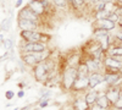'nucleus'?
<instances>
[{
    "label": "nucleus",
    "mask_w": 122,
    "mask_h": 110,
    "mask_svg": "<svg viewBox=\"0 0 122 110\" xmlns=\"http://www.w3.org/2000/svg\"><path fill=\"white\" fill-rule=\"evenodd\" d=\"M53 5L55 10H59V11H67L71 9L66 0H53Z\"/></svg>",
    "instance_id": "obj_19"
},
{
    "label": "nucleus",
    "mask_w": 122,
    "mask_h": 110,
    "mask_svg": "<svg viewBox=\"0 0 122 110\" xmlns=\"http://www.w3.org/2000/svg\"><path fill=\"white\" fill-rule=\"evenodd\" d=\"M106 9V3L103 1V0H99L98 3H95L93 6L90 7V10L93 11V14H97V12H100V11H104Z\"/></svg>",
    "instance_id": "obj_23"
},
{
    "label": "nucleus",
    "mask_w": 122,
    "mask_h": 110,
    "mask_svg": "<svg viewBox=\"0 0 122 110\" xmlns=\"http://www.w3.org/2000/svg\"><path fill=\"white\" fill-rule=\"evenodd\" d=\"M95 104H98L99 106L104 108V109H111V106H112V105H111V103H110V100L107 99L105 92H99L98 93V98H97Z\"/></svg>",
    "instance_id": "obj_16"
},
{
    "label": "nucleus",
    "mask_w": 122,
    "mask_h": 110,
    "mask_svg": "<svg viewBox=\"0 0 122 110\" xmlns=\"http://www.w3.org/2000/svg\"><path fill=\"white\" fill-rule=\"evenodd\" d=\"M114 43H121L122 42V28L121 27H116V29L114 31Z\"/></svg>",
    "instance_id": "obj_26"
},
{
    "label": "nucleus",
    "mask_w": 122,
    "mask_h": 110,
    "mask_svg": "<svg viewBox=\"0 0 122 110\" xmlns=\"http://www.w3.org/2000/svg\"><path fill=\"white\" fill-rule=\"evenodd\" d=\"M111 109H122V97H120V98L117 99V100L112 104Z\"/></svg>",
    "instance_id": "obj_28"
},
{
    "label": "nucleus",
    "mask_w": 122,
    "mask_h": 110,
    "mask_svg": "<svg viewBox=\"0 0 122 110\" xmlns=\"http://www.w3.org/2000/svg\"><path fill=\"white\" fill-rule=\"evenodd\" d=\"M116 27V23L110 21L109 18H98L93 21V28H103L107 32H114Z\"/></svg>",
    "instance_id": "obj_9"
},
{
    "label": "nucleus",
    "mask_w": 122,
    "mask_h": 110,
    "mask_svg": "<svg viewBox=\"0 0 122 110\" xmlns=\"http://www.w3.org/2000/svg\"><path fill=\"white\" fill-rule=\"evenodd\" d=\"M116 26H117V27H121V28H122V16H120V18H118V21H117Z\"/></svg>",
    "instance_id": "obj_36"
},
{
    "label": "nucleus",
    "mask_w": 122,
    "mask_h": 110,
    "mask_svg": "<svg viewBox=\"0 0 122 110\" xmlns=\"http://www.w3.org/2000/svg\"><path fill=\"white\" fill-rule=\"evenodd\" d=\"M77 73H78V77H88L89 76L88 67H87L86 63L83 61V59L81 60V63L77 66Z\"/></svg>",
    "instance_id": "obj_21"
},
{
    "label": "nucleus",
    "mask_w": 122,
    "mask_h": 110,
    "mask_svg": "<svg viewBox=\"0 0 122 110\" xmlns=\"http://www.w3.org/2000/svg\"><path fill=\"white\" fill-rule=\"evenodd\" d=\"M88 79H89L88 89H97L100 84H104V83H105V75H104V71L90 73L89 77H88Z\"/></svg>",
    "instance_id": "obj_7"
},
{
    "label": "nucleus",
    "mask_w": 122,
    "mask_h": 110,
    "mask_svg": "<svg viewBox=\"0 0 122 110\" xmlns=\"http://www.w3.org/2000/svg\"><path fill=\"white\" fill-rule=\"evenodd\" d=\"M66 1L68 3V5H70V7L72 6V4H73V0H66Z\"/></svg>",
    "instance_id": "obj_38"
},
{
    "label": "nucleus",
    "mask_w": 122,
    "mask_h": 110,
    "mask_svg": "<svg viewBox=\"0 0 122 110\" xmlns=\"http://www.w3.org/2000/svg\"><path fill=\"white\" fill-rule=\"evenodd\" d=\"M103 64H104V68L107 70H115V71H121L122 70V61L112 56L105 55V58L103 59Z\"/></svg>",
    "instance_id": "obj_10"
},
{
    "label": "nucleus",
    "mask_w": 122,
    "mask_h": 110,
    "mask_svg": "<svg viewBox=\"0 0 122 110\" xmlns=\"http://www.w3.org/2000/svg\"><path fill=\"white\" fill-rule=\"evenodd\" d=\"M87 7L86 0H73V4L71 6V9L76 10V11H81V10H84Z\"/></svg>",
    "instance_id": "obj_24"
},
{
    "label": "nucleus",
    "mask_w": 122,
    "mask_h": 110,
    "mask_svg": "<svg viewBox=\"0 0 122 110\" xmlns=\"http://www.w3.org/2000/svg\"><path fill=\"white\" fill-rule=\"evenodd\" d=\"M89 108L90 106L86 103L83 97H77L72 102V109H76V110H89Z\"/></svg>",
    "instance_id": "obj_17"
},
{
    "label": "nucleus",
    "mask_w": 122,
    "mask_h": 110,
    "mask_svg": "<svg viewBox=\"0 0 122 110\" xmlns=\"http://www.w3.org/2000/svg\"><path fill=\"white\" fill-rule=\"evenodd\" d=\"M77 77H78L77 67L64 65L62 71H61V83H60L64 92H70L72 89V86L77 79Z\"/></svg>",
    "instance_id": "obj_1"
},
{
    "label": "nucleus",
    "mask_w": 122,
    "mask_h": 110,
    "mask_svg": "<svg viewBox=\"0 0 122 110\" xmlns=\"http://www.w3.org/2000/svg\"><path fill=\"white\" fill-rule=\"evenodd\" d=\"M42 26L40 23L28 21V20H18L17 18V27L20 31H42Z\"/></svg>",
    "instance_id": "obj_8"
},
{
    "label": "nucleus",
    "mask_w": 122,
    "mask_h": 110,
    "mask_svg": "<svg viewBox=\"0 0 122 110\" xmlns=\"http://www.w3.org/2000/svg\"><path fill=\"white\" fill-rule=\"evenodd\" d=\"M89 77V76H88ZM88 77H77V79L75 81L72 89L70 92H75V93H81V92H86L89 86V79Z\"/></svg>",
    "instance_id": "obj_11"
},
{
    "label": "nucleus",
    "mask_w": 122,
    "mask_h": 110,
    "mask_svg": "<svg viewBox=\"0 0 122 110\" xmlns=\"http://www.w3.org/2000/svg\"><path fill=\"white\" fill-rule=\"evenodd\" d=\"M49 45L48 43L43 42H25L20 39L18 43V53H39V52H44L48 50Z\"/></svg>",
    "instance_id": "obj_3"
},
{
    "label": "nucleus",
    "mask_w": 122,
    "mask_h": 110,
    "mask_svg": "<svg viewBox=\"0 0 122 110\" xmlns=\"http://www.w3.org/2000/svg\"><path fill=\"white\" fill-rule=\"evenodd\" d=\"M105 55L106 56H122V47L118 45L117 43H112L106 50Z\"/></svg>",
    "instance_id": "obj_18"
},
{
    "label": "nucleus",
    "mask_w": 122,
    "mask_h": 110,
    "mask_svg": "<svg viewBox=\"0 0 122 110\" xmlns=\"http://www.w3.org/2000/svg\"><path fill=\"white\" fill-rule=\"evenodd\" d=\"M1 45L5 48L6 52H11L15 49V39L14 37H6L4 39V42L1 43Z\"/></svg>",
    "instance_id": "obj_22"
},
{
    "label": "nucleus",
    "mask_w": 122,
    "mask_h": 110,
    "mask_svg": "<svg viewBox=\"0 0 122 110\" xmlns=\"http://www.w3.org/2000/svg\"><path fill=\"white\" fill-rule=\"evenodd\" d=\"M27 5L32 9L37 15H39L40 17H44L45 15L49 14V11L44 7V5L42 4V1H40V0H29Z\"/></svg>",
    "instance_id": "obj_12"
},
{
    "label": "nucleus",
    "mask_w": 122,
    "mask_h": 110,
    "mask_svg": "<svg viewBox=\"0 0 122 110\" xmlns=\"http://www.w3.org/2000/svg\"><path fill=\"white\" fill-rule=\"evenodd\" d=\"M82 59H83V61L86 63V65H87V67H88L89 75H90V73H94V72L104 71V64H103V60H98V59H93V58H88V56H84L83 54H82Z\"/></svg>",
    "instance_id": "obj_6"
},
{
    "label": "nucleus",
    "mask_w": 122,
    "mask_h": 110,
    "mask_svg": "<svg viewBox=\"0 0 122 110\" xmlns=\"http://www.w3.org/2000/svg\"><path fill=\"white\" fill-rule=\"evenodd\" d=\"M89 110H111V109H104V108L99 106L98 104H94V105H92V106L89 108Z\"/></svg>",
    "instance_id": "obj_31"
},
{
    "label": "nucleus",
    "mask_w": 122,
    "mask_h": 110,
    "mask_svg": "<svg viewBox=\"0 0 122 110\" xmlns=\"http://www.w3.org/2000/svg\"><path fill=\"white\" fill-rule=\"evenodd\" d=\"M107 33H110V32L105 31V29H103V28H93L92 36H93V38H94V39H97V38L103 37V36H105V34H107Z\"/></svg>",
    "instance_id": "obj_25"
},
{
    "label": "nucleus",
    "mask_w": 122,
    "mask_h": 110,
    "mask_svg": "<svg viewBox=\"0 0 122 110\" xmlns=\"http://www.w3.org/2000/svg\"><path fill=\"white\" fill-rule=\"evenodd\" d=\"M97 41H98V43L101 45V48H103L105 50V53H106V50L110 48V45L114 43V34H112V32H110V33H107V34H105L103 37L97 38Z\"/></svg>",
    "instance_id": "obj_14"
},
{
    "label": "nucleus",
    "mask_w": 122,
    "mask_h": 110,
    "mask_svg": "<svg viewBox=\"0 0 122 110\" xmlns=\"http://www.w3.org/2000/svg\"><path fill=\"white\" fill-rule=\"evenodd\" d=\"M14 110H20V108H15V109H14Z\"/></svg>",
    "instance_id": "obj_41"
},
{
    "label": "nucleus",
    "mask_w": 122,
    "mask_h": 110,
    "mask_svg": "<svg viewBox=\"0 0 122 110\" xmlns=\"http://www.w3.org/2000/svg\"><path fill=\"white\" fill-rule=\"evenodd\" d=\"M114 3H117V4H122V0H112Z\"/></svg>",
    "instance_id": "obj_39"
},
{
    "label": "nucleus",
    "mask_w": 122,
    "mask_h": 110,
    "mask_svg": "<svg viewBox=\"0 0 122 110\" xmlns=\"http://www.w3.org/2000/svg\"><path fill=\"white\" fill-rule=\"evenodd\" d=\"M105 94H106L107 99L110 100L111 105H112V104L117 100V99L121 97V95H120V87H116V86H112V87H106Z\"/></svg>",
    "instance_id": "obj_13"
},
{
    "label": "nucleus",
    "mask_w": 122,
    "mask_h": 110,
    "mask_svg": "<svg viewBox=\"0 0 122 110\" xmlns=\"http://www.w3.org/2000/svg\"><path fill=\"white\" fill-rule=\"evenodd\" d=\"M72 110H76V109H72Z\"/></svg>",
    "instance_id": "obj_43"
},
{
    "label": "nucleus",
    "mask_w": 122,
    "mask_h": 110,
    "mask_svg": "<svg viewBox=\"0 0 122 110\" xmlns=\"http://www.w3.org/2000/svg\"><path fill=\"white\" fill-rule=\"evenodd\" d=\"M20 39L25 42H43L49 43L50 36L43 31H20Z\"/></svg>",
    "instance_id": "obj_4"
},
{
    "label": "nucleus",
    "mask_w": 122,
    "mask_h": 110,
    "mask_svg": "<svg viewBox=\"0 0 122 110\" xmlns=\"http://www.w3.org/2000/svg\"><path fill=\"white\" fill-rule=\"evenodd\" d=\"M23 5V0H16V3H15V7L16 9H21Z\"/></svg>",
    "instance_id": "obj_33"
},
{
    "label": "nucleus",
    "mask_w": 122,
    "mask_h": 110,
    "mask_svg": "<svg viewBox=\"0 0 122 110\" xmlns=\"http://www.w3.org/2000/svg\"><path fill=\"white\" fill-rule=\"evenodd\" d=\"M82 50H83V55L88 58H93L98 60H103L105 58V50L94 38H92L90 41L86 43V45H83Z\"/></svg>",
    "instance_id": "obj_2"
},
{
    "label": "nucleus",
    "mask_w": 122,
    "mask_h": 110,
    "mask_svg": "<svg viewBox=\"0 0 122 110\" xmlns=\"http://www.w3.org/2000/svg\"><path fill=\"white\" fill-rule=\"evenodd\" d=\"M32 104H27L26 106H23V108H21V109H20V110H30V109H32Z\"/></svg>",
    "instance_id": "obj_35"
},
{
    "label": "nucleus",
    "mask_w": 122,
    "mask_h": 110,
    "mask_svg": "<svg viewBox=\"0 0 122 110\" xmlns=\"http://www.w3.org/2000/svg\"><path fill=\"white\" fill-rule=\"evenodd\" d=\"M98 93H99V91H97V89H87V91L84 92L83 98H84L86 103H87L89 106H92V105L95 104L97 98H98Z\"/></svg>",
    "instance_id": "obj_15"
},
{
    "label": "nucleus",
    "mask_w": 122,
    "mask_h": 110,
    "mask_svg": "<svg viewBox=\"0 0 122 110\" xmlns=\"http://www.w3.org/2000/svg\"><path fill=\"white\" fill-rule=\"evenodd\" d=\"M17 87H18L20 89H23V88H25V83H23V82H18Z\"/></svg>",
    "instance_id": "obj_37"
},
{
    "label": "nucleus",
    "mask_w": 122,
    "mask_h": 110,
    "mask_svg": "<svg viewBox=\"0 0 122 110\" xmlns=\"http://www.w3.org/2000/svg\"><path fill=\"white\" fill-rule=\"evenodd\" d=\"M112 110H122V109H112Z\"/></svg>",
    "instance_id": "obj_42"
},
{
    "label": "nucleus",
    "mask_w": 122,
    "mask_h": 110,
    "mask_svg": "<svg viewBox=\"0 0 122 110\" xmlns=\"http://www.w3.org/2000/svg\"><path fill=\"white\" fill-rule=\"evenodd\" d=\"M11 21L12 18L11 16H6L4 20H1V22H0V32H9L10 29H11Z\"/></svg>",
    "instance_id": "obj_20"
},
{
    "label": "nucleus",
    "mask_w": 122,
    "mask_h": 110,
    "mask_svg": "<svg viewBox=\"0 0 122 110\" xmlns=\"http://www.w3.org/2000/svg\"><path fill=\"white\" fill-rule=\"evenodd\" d=\"M16 97L18 99H22L25 97V89H18V92L16 93Z\"/></svg>",
    "instance_id": "obj_32"
},
{
    "label": "nucleus",
    "mask_w": 122,
    "mask_h": 110,
    "mask_svg": "<svg viewBox=\"0 0 122 110\" xmlns=\"http://www.w3.org/2000/svg\"><path fill=\"white\" fill-rule=\"evenodd\" d=\"M49 100H50V99H46V100H42V102H39V103H38L39 109H44V108H46V106L49 105Z\"/></svg>",
    "instance_id": "obj_30"
},
{
    "label": "nucleus",
    "mask_w": 122,
    "mask_h": 110,
    "mask_svg": "<svg viewBox=\"0 0 122 110\" xmlns=\"http://www.w3.org/2000/svg\"><path fill=\"white\" fill-rule=\"evenodd\" d=\"M98 1H99V0H88V7L90 9L92 6H93L95 3H98Z\"/></svg>",
    "instance_id": "obj_34"
},
{
    "label": "nucleus",
    "mask_w": 122,
    "mask_h": 110,
    "mask_svg": "<svg viewBox=\"0 0 122 110\" xmlns=\"http://www.w3.org/2000/svg\"><path fill=\"white\" fill-rule=\"evenodd\" d=\"M110 21H112V22H115V23H117V21H118V18H120V15L117 14V12H115V11H112V12H110V15H109V17H107Z\"/></svg>",
    "instance_id": "obj_27"
},
{
    "label": "nucleus",
    "mask_w": 122,
    "mask_h": 110,
    "mask_svg": "<svg viewBox=\"0 0 122 110\" xmlns=\"http://www.w3.org/2000/svg\"><path fill=\"white\" fill-rule=\"evenodd\" d=\"M15 97V92L14 91H11V89H10V91H6L5 92V98L7 99V100H11V99Z\"/></svg>",
    "instance_id": "obj_29"
},
{
    "label": "nucleus",
    "mask_w": 122,
    "mask_h": 110,
    "mask_svg": "<svg viewBox=\"0 0 122 110\" xmlns=\"http://www.w3.org/2000/svg\"><path fill=\"white\" fill-rule=\"evenodd\" d=\"M120 95H121V97H122V86H121V87H120Z\"/></svg>",
    "instance_id": "obj_40"
},
{
    "label": "nucleus",
    "mask_w": 122,
    "mask_h": 110,
    "mask_svg": "<svg viewBox=\"0 0 122 110\" xmlns=\"http://www.w3.org/2000/svg\"><path fill=\"white\" fill-rule=\"evenodd\" d=\"M17 18L18 20H28V21H33V22H37V23H40V25H42V20H43V17L37 15L28 5L22 6L18 10Z\"/></svg>",
    "instance_id": "obj_5"
}]
</instances>
